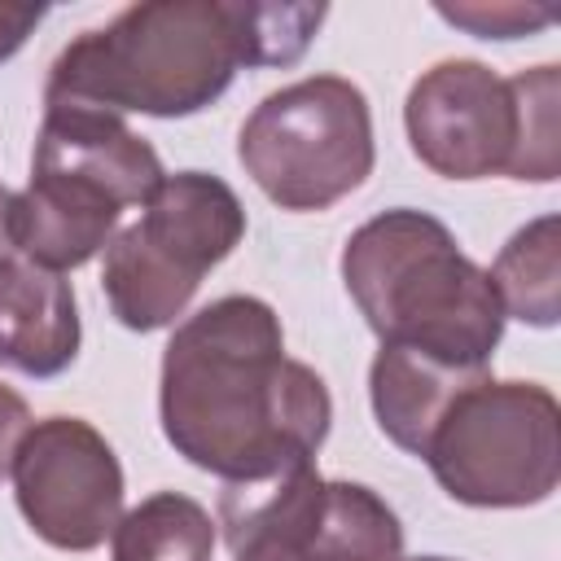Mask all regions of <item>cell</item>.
<instances>
[{
	"label": "cell",
	"instance_id": "1",
	"mask_svg": "<svg viewBox=\"0 0 561 561\" xmlns=\"http://www.w3.org/2000/svg\"><path fill=\"white\" fill-rule=\"evenodd\" d=\"M167 443L224 482L316 460L333 399L285 355L280 316L250 294H228L184 324L162 351L158 390Z\"/></svg>",
	"mask_w": 561,
	"mask_h": 561
},
{
	"label": "cell",
	"instance_id": "2",
	"mask_svg": "<svg viewBox=\"0 0 561 561\" xmlns=\"http://www.w3.org/2000/svg\"><path fill=\"white\" fill-rule=\"evenodd\" d=\"M324 4L149 0L75 35L44 88V105L184 118L228 92L241 66H289L307 53Z\"/></svg>",
	"mask_w": 561,
	"mask_h": 561
},
{
	"label": "cell",
	"instance_id": "3",
	"mask_svg": "<svg viewBox=\"0 0 561 561\" xmlns=\"http://www.w3.org/2000/svg\"><path fill=\"white\" fill-rule=\"evenodd\" d=\"M342 280L381 342H403L460 368H491L504 311L491 276L451 228L399 206L359 224L342 245Z\"/></svg>",
	"mask_w": 561,
	"mask_h": 561
},
{
	"label": "cell",
	"instance_id": "4",
	"mask_svg": "<svg viewBox=\"0 0 561 561\" xmlns=\"http://www.w3.org/2000/svg\"><path fill=\"white\" fill-rule=\"evenodd\" d=\"M245 237L237 193L206 171L167 175L136 224H127L101 263V289L123 329L153 333L184 316L202 276Z\"/></svg>",
	"mask_w": 561,
	"mask_h": 561
},
{
	"label": "cell",
	"instance_id": "5",
	"mask_svg": "<svg viewBox=\"0 0 561 561\" xmlns=\"http://www.w3.org/2000/svg\"><path fill=\"white\" fill-rule=\"evenodd\" d=\"M237 158L280 210H329L373 171L368 96L342 75L298 79L254 105Z\"/></svg>",
	"mask_w": 561,
	"mask_h": 561
},
{
	"label": "cell",
	"instance_id": "6",
	"mask_svg": "<svg viewBox=\"0 0 561 561\" xmlns=\"http://www.w3.org/2000/svg\"><path fill=\"white\" fill-rule=\"evenodd\" d=\"M425 460L438 486L460 504H539L561 478V408L539 381L486 377L443 412Z\"/></svg>",
	"mask_w": 561,
	"mask_h": 561
},
{
	"label": "cell",
	"instance_id": "7",
	"mask_svg": "<svg viewBox=\"0 0 561 561\" xmlns=\"http://www.w3.org/2000/svg\"><path fill=\"white\" fill-rule=\"evenodd\" d=\"M9 478L26 526L61 552L101 548L123 517V465L79 416L35 421Z\"/></svg>",
	"mask_w": 561,
	"mask_h": 561
},
{
	"label": "cell",
	"instance_id": "8",
	"mask_svg": "<svg viewBox=\"0 0 561 561\" xmlns=\"http://www.w3.org/2000/svg\"><path fill=\"white\" fill-rule=\"evenodd\" d=\"M412 153L447 180L513 175L522 149V101L513 79L451 57L430 66L403 105Z\"/></svg>",
	"mask_w": 561,
	"mask_h": 561
},
{
	"label": "cell",
	"instance_id": "9",
	"mask_svg": "<svg viewBox=\"0 0 561 561\" xmlns=\"http://www.w3.org/2000/svg\"><path fill=\"white\" fill-rule=\"evenodd\" d=\"M31 175L70 180L105 202L145 206L167 180L158 149L136 136L118 114L92 105H44V123L31 153Z\"/></svg>",
	"mask_w": 561,
	"mask_h": 561
},
{
	"label": "cell",
	"instance_id": "10",
	"mask_svg": "<svg viewBox=\"0 0 561 561\" xmlns=\"http://www.w3.org/2000/svg\"><path fill=\"white\" fill-rule=\"evenodd\" d=\"M79 355V307L61 272L13 259L0 267V368L57 377Z\"/></svg>",
	"mask_w": 561,
	"mask_h": 561
},
{
	"label": "cell",
	"instance_id": "11",
	"mask_svg": "<svg viewBox=\"0 0 561 561\" xmlns=\"http://www.w3.org/2000/svg\"><path fill=\"white\" fill-rule=\"evenodd\" d=\"M486 377H491V368H460V364H447L416 346L381 342V351L368 368L373 416L394 447L425 456V447H430L443 412L456 403V394H465L469 386H478Z\"/></svg>",
	"mask_w": 561,
	"mask_h": 561
},
{
	"label": "cell",
	"instance_id": "12",
	"mask_svg": "<svg viewBox=\"0 0 561 561\" xmlns=\"http://www.w3.org/2000/svg\"><path fill=\"white\" fill-rule=\"evenodd\" d=\"M118 206L53 175H31L22 193H13V245L18 259L66 272L88 263L118 224Z\"/></svg>",
	"mask_w": 561,
	"mask_h": 561
},
{
	"label": "cell",
	"instance_id": "13",
	"mask_svg": "<svg viewBox=\"0 0 561 561\" xmlns=\"http://www.w3.org/2000/svg\"><path fill=\"white\" fill-rule=\"evenodd\" d=\"M289 552H302L311 561H399L403 526L377 491L359 482H324L311 530Z\"/></svg>",
	"mask_w": 561,
	"mask_h": 561
},
{
	"label": "cell",
	"instance_id": "14",
	"mask_svg": "<svg viewBox=\"0 0 561 561\" xmlns=\"http://www.w3.org/2000/svg\"><path fill=\"white\" fill-rule=\"evenodd\" d=\"M486 276L504 320L513 316L535 329H552L561 316V219L539 215L517 228Z\"/></svg>",
	"mask_w": 561,
	"mask_h": 561
},
{
	"label": "cell",
	"instance_id": "15",
	"mask_svg": "<svg viewBox=\"0 0 561 561\" xmlns=\"http://www.w3.org/2000/svg\"><path fill=\"white\" fill-rule=\"evenodd\" d=\"M110 539L114 561H210L215 522L197 500L180 491H158L123 513Z\"/></svg>",
	"mask_w": 561,
	"mask_h": 561
},
{
	"label": "cell",
	"instance_id": "16",
	"mask_svg": "<svg viewBox=\"0 0 561 561\" xmlns=\"http://www.w3.org/2000/svg\"><path fill=\"white\" fill-rule=\"evenodd\" d=\"M522 101V149L513 180L548 184L557 180V66H535L513 75Z\"/></svg>",
	"mask_w": 561,
	"mask_h": 561
},
{
	"label": "cell",
	"instance_id": "17",
	"mask_svg": "<svg viewBox=\"0 0 561 561\" xmlns=\"http://www.w3.org/2000/svg\"><path fill=\"white\" fill-rule=\"evenodd\" d=\"M438 18L478 35V39H522L557 22L552 4H522V0H473V4H438Z\"/></svg>",
	"mask_w": 561,
	"mask_h": 561
},
{
	"label": "cell",
	"instance_id": "18",
	"mask_svg": "<svg viewBox=\"0 0 561 561\" xmlns=\"http://www.w3.org/2000/svg\"><path fill=\"white\" fill-rule=\"evenodd\" d=\"M31 408H26V399L13 390V386H4L0 381V482L13 473V460H18V447H22V438L31 434Z\"/></svg>",
	"mask_w": 561,
	"mask_h": 561
},
{
	"label": "cell",
	"instance_id": "19",
	"mask_svg": "<svg viewBox=\"0 0 561 561\" xmlns=\"http://www.w3.org/2000/svg\"><path fill=\"white\" fill-rule=\"evenodd\" d=\"M44 13H48L44 4H0V61L26 44V35L44 22Z\"/></svg>",
	"mask_w": 561,
	"mask_h": 561
},
{
	"label": "cell",
	"instance_id": "20",
	"mask_svg": "<svg viewBox=\"0 0 561 561\" xmlns=\"http://www.w3.org/2000/svg\"><path fill=\"white\" fill-rule=\"evenodd\" d=\"M18 259V245H13V193L0 184V267Z\"/></svg>",
	"mask_w": 561,
	"mask_h": 561
},
{
	"label": "cell",
	"instance_id": "21",
	"mask_svg": "<svg viewBox=\"0 0 561 561\" xmlns=\"http://www.w3.org/2000/svg\"><path fill=\"white\" fill-rule=\"evenodd\" d=\"M237 561H311V557L289 552V548H267V552H250V557H237Z\"/></svg>",
	"mask_w": 561,
	"mask_h": 561
},
{
	"label": "cell",
	"instance_id": "22",
	"mask_svg": "<svg viewBox=\"0 0 561 561\" xmlns=\"http://www.w3.org/2000/svg\"><path fill=\"white\" fill-rule=\"evenodd\" d=\"M399 561H451V557H399Z\"/></svg>",
	"mask_w": 561,
	"mask_h": 561
}]
</instances>
